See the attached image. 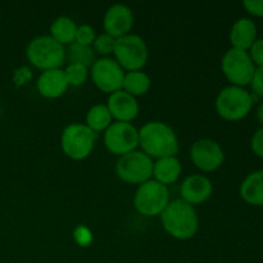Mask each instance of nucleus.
<instances>
[{"label":"nucleus","mask_w":263,"mask_h":263,"mask_svg":"<svg viewBox=\"0 0 263 263\" xmlns=\"http://www.w3.org/2000/svg\"><path fill=\"white\" fill-rule=\"evenodd\" d=\"M139 146L152 159L176 157L179 153V139L174 128L161 121L146 122L139 130Z\"/></svg>","instance_id":"f257e3e1"},{"label":"nucleus","mask_w":263,"mask_h":263,"mask_svg":"<svg viewBox=\"0 0 263 263\" xmlns=\"http://www.w3.org/2000/svg\"><path fill=\"white\" fill-rule=\"evenodd\" d=\"M159 217L164 231L177 240H190L194 238L199 229L197 211L182 199L170 202Z\"/></svg>","instance_id":"f03ea898"},{"label":"nucleus","mask_w":263,"mask_h":263,"mask_svg":"<svg viewBox=\"0 0 263 263\" xmlns=\"http://www.w3.org/2000/svg\"><path fill=\"white\" fill-rule=\"evenodd\" d=\"M26 57L33 67L41 71L59 69L66 61V48L51 36H37L28 43Z\"/></svg>","instance_id":"7ed1b4c3"},{"label":"nucleus","mask_w":263,"mask_h":263,"mask_svg":"<svg viewBox=\"0 0 263 263\" xmlns=\"http://www.w3.org/2000/svg\"><path fill=\"white\" fill-rule=\"evenodd\" d=\"M254 98L244 87L228 86L218 92L215 102L216 112L226 121H240L252 110Z\"/></svg>","instance_id":"20e7f679"},{"label":"nucleus","mask_w":263,"mask_h":263,"mask_svg":"<svg viewBox=\"0 0 263 263\" xmlns=\"http://www.w3.org/2000/svg\"><path fill=\"white\" fill-rule=\"evenodd\" d=\"M113 55L125 72L141 71L149 59V49L141 36L128 33L116 40Z\"/></svg>","instance_id":"39448f33"},{"label":"nucleus","mask_w":263,"mask_h":263,"mask_svg":"<svg viewBox=\"0 0 263 263\" xmlns=\"http://www.w3.org/2000/svg\"><path fill=\"white\" fill-rule=\"evenodd\" d=\"M97 138L85 123H71L62 133L61 148L72 161H82L92 153Z\"/></svg>","instance_id":"423d86ee"},{"label":"nucleus","mask_w":263,"mask_h":263,"mask_svg":"<svg viewBox=\"0 0 263 263\" xmlns=\"http://www.w3.org/2000/svg\"><path fill=\"white\" fill-rule=\"evenodd\" d=\"M170 202L168 187L154 180L139 185L134 195V207L145 217L161 216Z\"/></svg>","instance_id":"0eeeda50"},{"label":"nucleus","mask_w":263,"mask_h":263,"mask_svg":"<svg viewBox=\"0 0 263 263\" xmlns=\"http://www.w3.org/2000/svg\"><path fill=\"white\" fill-rule=\"evenodd\" d=\"M153 159L141 151L121 156L116 163V175L126 184L141 185L152 180L153 175Z\"/></svg>","instance_id":"6e6552de"},{"label":"nucleus","mask_w":263,"mask_h":263,"mask_svg":"<svg viewBox=\"0 0 263 263\" xmlns=\"http://www.w3.org/2000/svg\"><path fill=\"white\" fill-rule=\"evenodd\" d=\"M221 69L223 76L233 84V86L244 87L251 85L256 66L252 62L248 51L230 48L223 54Z\"/></svg>","instance_id":"1a4fd4ad"},{"label":"nucleus","mask_w":263,"mask_h":263,"mask_svg":"<svg viewBox=\"0 0 263 263\" xmlns=\"http://www.w3.org/2000/svg\"><path fill=\"white\" fill-rule=\"evenodd\" d=\"M104 145L116 156H125L139 146V130L128 122H115L104 131Z\"/></svg>","instance_id":"9d476101"},{"label":"nucleus","mask_w":263,"mask_h":263,"mask_svg":"<svg viewBox=\"0 0 263 263\" xmlns=\"http://www.w3.org/2000/svg\"><path fill=\"white\" fill-rule=\"evenodd\" d=\"M90 76L92 82L100 91L105 94L122 90L125 71L113 58H99L94 62L90 68Z\"/></svg>","instance_id":"9b49d317"},{"label":"nucleus","mask_w":263,"mask_h":263,"mask_svg":"<svg viewBox=\"0 0 263 263\" xmlns=\"http://www.w3.org/2000/svg\"><path fill=\"white\" fill-rule=\"evenodd\" d=\"M190 159L203 172H213L225 162V152L212 139H199L190 146Z\"/></svg>","instance_id":"f8f14e48"},{"label":"nucleus","mask_w":263,"mask_h":263,"mask_svg":"<svg viewBox=\"0 0 263 263\" xmlns=\"http://www.w3.org/2000/svg\"><path fill=\"white\" fill-rule=\"evenodd\" d=\"M103 27L105 33L115 39L123 37L131 33L134 27V13L125 4H113L108 8L103 18Z\"/></svg>","instance_id":"ddd939ff"},{"label":"nucleus","mask_w":263,"mask_h":263,"mask_svg":"<svg viewBox=\"0 0 263 263\" xmlns=\"http://www.w3.org/2000/svg\"><path fill=\"white\" fill-rule=\"evenodd\" d=\"M213 192V185L207 176L200 174H193L182 181L180 186L181 199L187 204L199 205L207 202Z\"/></svg>","instance_id":"4468645a"},{"label":"nucleus","mask_w":263,"mask_h":263,"mask_svg":"<svg viewBox=\"0 0 263 263\" xmlns=\"http://www.w3.org/2000/svg\"><path fill=\"white\" fill-rule=\"evenodd\" d=\"M105 105L109 109L113 120L117 122L131 123L139 115V103L136 98L123 90L110 94Z\"/></svg>","instance_id":"2eb2a0df"},{"label":"nucleus","mask_w":263,"mask_h":263,"mask_svg":"<svg viewBox=\"0 0 263 263\" xmlns=\"http://www.w3.org/2000/svg\"><path fill=\"white\" fill-rule=\"evenodd\" d=\"M36 87L41 97L48 99H57L62 97L68 89L66 74L63 69H49L43 71L36 81Z\"/></svg>","instance_id":"dca6fc26"},{"label":"nucleus","mask_w":263,"mask_h":263,"mask_svg":"<svg viewBox=\"0 0 263 263\" xmlns=\"http://www.w3.org/2000/svg\"><path fill=\"white\" fill-rule=\"evenodd\" d=\"M231 48L248 51L257 40V26L249 18H239L230 30Z\"/></svg>","instance_id":"f3484780"},{"label":"nucleus","mask_w":263,"mask_h":263,"mask_svg":"<svg viewBox=\"0 0 263 263\" xmlns=\"http://www.w3.org/2000/svg\"><path fill=\"white\" fill-rule=\"evenodd\" d=\"M181 172V162L177 159V157H164L154 162L152 177H154V181L168 187V185L175 184L180 179Z\"/></svg>","instance_id":"a211bd4d"},{"label":"nucleus","mask_w":263,"mask_h":263,"mask_svg":"<svg viewBox=\"0 0 263 263\" xmlns=\"http://www.w3.org/2000/svg\"><path fill=\"white\" fill-rule=\"evenodd\" d=\"M240 197L249 205L263 207V170L252 172L243 180Z\"/></svg>","instance_id":"6ab92c4d"},{"label":"nucleus","mask_w":263,"mask_h":263,"mask_svg":"<svg viewBox=\"0 0 263 263\" xmlns=\"http://www.w3.org/2000/svg\"><path fill=\"white\" fill-rule=\"evenodd\" d=\"M77 25L72 18L61 15L57 17L50 25V35L55 41H58L61 45H71L74 43V36H76Z\"/></svg>","instance_id":"aec40b11"},{"label":"nucleus","mask_w":263,"mask_h":263,"mask_svg":"<svg viewBox=\"0 0 263 263\" xmlns=\"http://www.w3.org/2000/svg\"><path fill=\"white\" fill-rule=\"evenodd\" d=\"M152 87V79L148 73L143 71L125 72L122 90L134 98L143 97L149 92Z\"/></svg>","instance_id":"412c9836"},{"label":"nucleus","mask_w":263,"mask_h":263,"mask_svg":"<svg viewBox=\"0 0 263 263\" xmlns=\"http://www.w3.org/2000/svg\"><path fill=\"white\" fill-rule=\"evenodd\" d=\"M112 123L113 117L105 104H95L87 110L85 125L97 135L98 133H104Z\"/></svg>","instance_id":"4be33fe9"},{"label":"nucleus","mask_w":263,"mask_h":263,"mask_svg":"<svg viewBox=\"0 0 263 263\" xmlns=\"http://www.w3.org/2000/svg\"><path fill=\"white\" fill-rule=\"evenodd\" d=\"M66 58L69 59V63L81 64L86 68H91L94 62L97 61L92 46L81 45L77 43H72L69 45L68 50H66Z\"/></svg>","instance_id":"5701e85b"},{"label":"nucleus","mask_w":263,"mask_h":263,"mask_svg":"<svg viewBox=\"0 0 263 263\" xmlns=\"http://www.w3.org/2000/svg\"><path fill=\"white\" fill-rule=\"evenodd\" d=\"M63 72L66 74L68 86H81L89 77V68L81 66V64L69 63L66 69H63Z\"/></svg>","instance_id":"b1692460"},{"label":"nucleus","mask_w":263,"mask_h":263,"mask_svg":"<svg viewBox=\"0 0 263 263\" xmlns=\"http://www.w3.org/2000/svg\"><path fill=\"white\" fill-rule=\"evenodd\" d=\"M116 40L117 39L112 37L108 33L103 32L100 35H97L94 43H92V49H94L95 53H98L100 55V58H108L110 54H113L115 50Z\"/></svg>","instance_id":"393cba45"},{"label":"nucleus","mask_w":263,"mask_h":263,"mask_svg":"<svg viewBox=\"0 0 263 263\" xmlns=\"http://www.w3.org/2000/svg\"><path fill=\"white\" fill-rule=\"evenodd\" d=\"M95 37H97V33L92 26L90 25H80L77 26L76 30V36H74V43L81 44V45L86 46H92Z\"/></svg>","instance_id":"a878e982"},{"label":"nucleus","mask_w":263,"mask_h":263,"mask_svg":"<svg viewBox=\"0 0 263 263\" xmlns=\"http://www.w3.org/2000/svg\"><path fill=\"white\" fill-rule=\"evenodd\" d=\"M249 57L254 66L263 67V39H257L248 50Z\"/></svg>","instance_id":"bb28decb"},{"label":"nucleus","mask_w":263,"mask_h":263,"mask_svg":"<svg viewBox=\"0 0 263 263\" xmlns=\"http://www.w3.org/2000/svg\"><path fill=\"white\" fill-rule=\"evenodd\" d=\"M252 90H253L254 95L263 98V67H257L254 76L251 81Z\"/></svg>","instance_id":"cd10ccee"},{"label":"nucleus","mask_w":263,"mask_h":263,"mask_svg":"<svg viewBox=\"0 0 263 263\" xmlns=\"http://www.w3.org/2000/svg\"><path fill=\"white\" fill-rule=\"evenodd\" d=\"M243 7L253 17L263 18V0H246Z\"/></svg>","instance_id":"c85d7f7f"},{"label":"nucleus","mask_w":263,"mask_h":263,"mask_svg":"<svg viewBox=\"0 0 263 263\" xmlns=\"http://www.w3.org/2000/svg\"><path fill=\"white\" fill-rule=\"evenodd\" d=\"M251 148L259 158H263V127L257 130L251 139Z\"/></svg>","instance_id":"c756f323"},{"label":"nucleus","mask_w":263,"mask_h":263,"mask_svg":"<svg viewBox=\"0 0 263 263\" xmlns=\"http://www.w3.org/2000/svg\"><path fill=\"white\" fill-rule=\"evenodd\" d=\"M257 117H258L259 122L263 125V102L261 103V105L258 107V109H257Z\"/></svg>","instance_id":"7c9ffc66"}]
</instances>
